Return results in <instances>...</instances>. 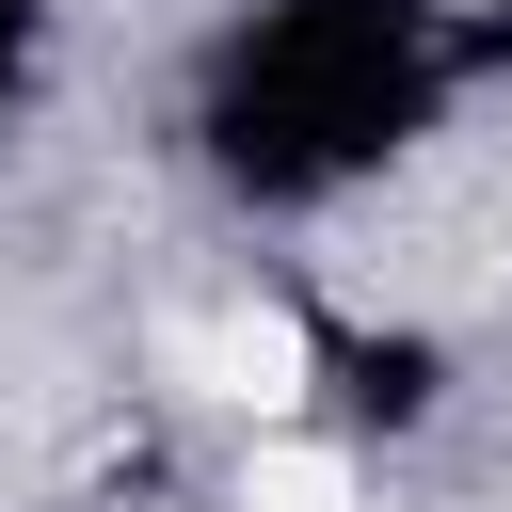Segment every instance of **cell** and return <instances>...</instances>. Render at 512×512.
Wrapping results in <instances>:
<instances>
[{"label": "cell", "mask_w": 512, "mask_h": 512, "mask_svg": "<svg viewBox=\"0 0 512 512\" xmlns=\"http://www.w3.org/2000/svg\"><path fill=\"white\" fill-rule=\"evenodd\" d=\"M176 368H192L208 400H240V416H288V400H304V320H288V304H208V320L176 336Z\"/></svg>", "instance_id": "1"}, {"label": "cell", "mask_w": 512, "mask_h": 512, "mask_svg": "<svg viewBox=\"0 0 512 512\" xmlns=\"http://www.w3.org/2000/svg\"><path fill=\"white\" fill-rule=\"evenodd\" d=\"M240 512H352V464L304 448V432H272V448L240 464Z\"/></svg>", "instance_id": "2"}]
</instances>
